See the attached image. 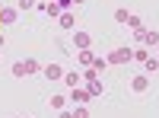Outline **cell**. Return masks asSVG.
<instances>
[{"label": "cell", "instance_id": "obj_1", "mask_svg": "<svg viewBox=\"0 0 159 118\" xmlns=\"http://www.w3.org/2000/svg\"><path fill=\"white\" fill-rule=\"evenodd\" d=\"M105 61H108V64H130V61H134V48H115V51H108V58H105Z\"/></svg>", "mask_w": 159, "mask_h": 118}, {"label": "cell", "instance_id": "obj_2", "mask_svg": "<svg viewBox=\"0 0 159 118\" xmlns=\"http://www.w3.org/2000/svg\"><path fill=\"white\" fill-rule=\"evenodd\" d=\"M134 38H137L143 48H156V45H159V32H156V29H140Z\"/></svg>", "mask_w": 159, "mask_h": 118}, {"label": "cell", "instance_id": "obj_3", "mask_svg": "<svg viewBox=\"0 0 159 118\" xmlns=\"http://www.w3.org/2000/svg\"><path fill=\"white\" fill-rule=\"evenodd\" d=\"M42 73L48 77L51 83H54V80H64V67H61V64H54V61H51V64H45V67H42Z\"/></svg>", "mask_w": 159, "mask_h": 118}, {"label": "cell", "instance_id": "obj_4", "mask_svg": "<svg viewBox=\"0 0 159 118\" xmlns=\"http://www.w3.org/2000/svg\"><path fill=\"white\" fill-rule=\"evenodd\" d=\"M57 26H61L64 32H70L73 26H76V13H73V10H64L61 16H57Z\"/></svg>", "mask_w": 159, "mask_h": 118}, {"label": "cell", "instance_id": "obj_5", "mask_svg": "<svg viewBox=\"0 0 159 118\" xmlns=\"http://www.w3.org/2000/svg\"><path fill=\"white\" fill-rule=\"evenodd\" d=\"M70 102H73V106H86V102H89V93H86L83 86H73V89H70Z\"/></svg>", "mask_w": 159, "mask_h": 118}, {"label": "cell", "instance_id": "obj_6", "mask_svg": "<svg viewBox=\"0 0 159 118\" xmlns=\"http://www.w3.org/2000/svg\"><path fill=\"white\" fill-rule=\"evenodd\" d=\"M130 89H134V93H147V89H150V80H147V73H137L134 80H130Z\"/></svg>", "mask_w": 159, "mask_h": 118}, {"label": "cell", "instance_id": "obj_7", "mask_svg": "<svg viewBox=\"0 0 159 118\" xmlns=\"http://www.w3.org/2000/svg\"><path fill=\"white\" fill-rule=\"evenodd\" d=\"M73 45H76V51H86V48L92 45V35H89V32H76V35H73Z\"/></svg>", "mask_w": 159, "mask_h": 118}, {"label": "cell", "instance_id": "obj_8", "mask_svg": "<svg viewBox=\"0 0 159 118\" xmlns=\"http://www.w3.org/2000/svg\"><path fill=\"white\" fill-rule=\"evenodd\" d=\"M16 16H19V10L3 7V10H0V26H13V22H16Z\"/></svg>", "mask_w": 159, "mask_h": 118}, {"label": "cell", "instance_id": "obj_9", "mask_svg": "<svg viewBox=\"0 0 159 118\" xmlns=\"http://www.w3.org/2000/svg\"><path fill=\"white\" fill-rule=\"evenodd\" d=\"M92 61H96V58H92L89 48L86 51H76V64H80V67H92Z\"/></svg>", "mask_w": 159, "mask_h": 118}, {"label": "cell", "instance_id": "obj_10", "mask_svg": "<svg viewBox=\"0 0 159 118\" xmlns=\"http://www.w3.org/2000/svg\"><path fill=\"white\" fill-rule=\"evenodd\" d=\"M64 83H67L70 89H73V86H80V83H83V80H80V70H70V73L64 70Z\"/></svg>", "mask_w": 159, "mask_h": 118}, {"label": "cell", "instance_id": "obj_11", "mask_svg": "<svg viewBox=\"0 0 159 118\" xmlns=\"http://www.w3.org/2000/svg\"><path fill=\"white\" fill-rule=\"evenodd\" d=\"M86 93H89V96H102V93H105V86H102V77H99L96 83H86Z\"/></svg>", "mask_w": 159, "mask_h": 118}, {"label": "cell", "instance_id": "obj_12", "mask_svg": "<svg viewBox=\"0 0 159 118\" xmlns=\"http://www.w3.org/2000/svg\"><path fill=\"white\" fill-rule=\"evenodd\" d=\"M143 70H147V73H156V70H159V58H153V54H150L147 61H143Z\"/></svg>", "mask_w": 159, "mask_h": 118}, {"label": "cell", "instance_id": "obj_13", "mask_svg": "<svg viewBox=\"0 0 159 118\" xmlns=\"http://www.w3.org/2000/svg\"><path fill=\"white\" fill-rule=\"evenodd\" d=\"M48 106L54 109V112H61L64 106H67V99H64V96H51V99H48Z\"/></svg>", "mask_w": 159, "mask_h": 118}, {"label": "cell", "instance_id": "obj_14", "mask_svg": "<svg viewBox=\"0 0 159 118\" xmlns=\"http://www.w3.org/2000/svg\"><path fill=\"white\" fill-rule=\"evenodd\" d=\"M13 77H29V73H25V58L13 64Z\"/></svg>", "mask_w": 159, "mask_h": 118}, {"label": "cell", "instance_id": "obj_15", "mask_svg": "<svg viewBox=\"0 0 159 118\" xmlns=\"http://www.w3.org/2000/svg\"><path fill=\"white\" fill-rule=\"evenodd\" d=\"M127 26H130V29H134V35L143 29V22H140V16H127Z\"/></svg>", "mask_w": 159, "mask_h": 118}, {"label": "cell", "instance_id": "obj_16", "mask_svg": "<svg viewBox=\"0 0 159 118\" xmlns=\"http://www.w3.org/2000/svg\"><path fill=\"white\" fill-rule=\"evenodd\" d=\"M105 67H108V61H105V58H96V61H92V70H96V73H102Z\"/></svg>", "mask_w": 159, "mask_h": 118}, {"label": "cell", "instance_id": "obj_17", "mask_svg": "<svg viewBox=\"0 0 159 118\" xmlns=\"http://www.w3.org/2000/svg\"><path fill=\"white\" fill-rule=\"evenodd\" d=\"M147 58H150V48H143V45H140V48L134 51V61H147Z\"/></svg>", "mask_w": 159, "mask_h": 118}, {"label": "cell", "instance_id": "obj_18", "mask_svg": "<svg viewBox=\"0 0 159 118\" xmlns=\"http://www.w3.org/2000/svg\"><path fill=\"white\" fill-rule=\"evenodd\" d=\"M73 118H89V109H86V106H76V109H73Z\"/></svg>", "mask_w": 159, "mask_h": 118}, {"label": "cell", "instance_id": "obj_19", "mask_svg": "<svg viewBox=\"0 0 159 118\" xmlns=\"http://www.w3.org/2000/svg\"><path fill=\"white\" fill-rule=\"evenodd\" d=\"M127 16H130V13H127L124 7H121V10H115V19H118V22H127Z\"/></svg>", "mask_w": 159, "mask_h": 118}, {"label": "cell", "instance_id": "obj_20", "mask_svg": "<svg viewBox=\"0 0 159 118\" xmlns=\"http://www.w3.org/2000/svg\"><path fill=\"white\" fill-rule=\"evenodd\" d=\"M32 7H35V0H19V7H16V10H32Z\"/></svg>", "mask_w": 159, "mask_h": 118}, {"label": "cell", "instance_id": "obj_21", "mask_svg": "<svg viewBox=\"0 0 159 118\" xmlns=\"http://www.w3.org/2000/svg\"><path fill=\"white\" fill-rule=\"evenodd\" d=\"M57 118H73V112H61V115H57Z\"/></svg>", "mask_w": 159, "mask_h": 118}, {"label": "cell", "instance_id": "obj_22", "mask_svg": "<svg viewBox=\"0 0 159 118\" xmlns=\"http://www.w3.org/2000/svg\"><path fill=\"white\" fill-rule=\"evenodd\" d=\"M73 3H76V7H83V3H86V0H73Z\"/></svg>", "mask_w": 159, "mask_h": 118}, {"label": "cell", "instance_id": "obj_23", "mask_svg": "<svg viewBox=\"0 0 159 118\" xmlns=\"http://www.w3.org/2000/svg\"><path fill=\"white\" fill-rule=\"evenodd\" d=\"M0 48H3V35H0Z\"/></svg>", "mask_w": 159, "mask_h": 118}, {"label": "cell", "instance_id": "obj_24", "mask_svg": "<svg viewBox=\"0 0 159 118\" xmlns=\"http://www.w3.org/2000/svg\"><path fill=\"white\" fill-rule=\"evenodd\" d=\"M0 10H3V7H0Z\"/></svg>", "mask_w": 159, "mask_h": 118}]
</instances>
